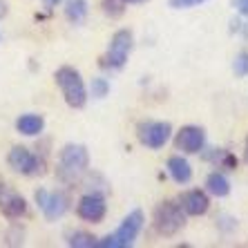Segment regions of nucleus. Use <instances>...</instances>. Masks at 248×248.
<instances>
[{"label":"nucleus","instance_id":"21","mask_svg":"<svg viewBox=\"0 0 248 248\" xmlns=\"http://www.w3.org/2000/svg\"><path fill=\"white\" fill-rule=\"evenodd\" d=\"M206 0H168V5L172 9H190V7H199Z\"/></svg>","mask_w":248,"mask_h":248},{"label":"nucleus","instance_id":"25","mask_svg":"<svg viewBox=\"0 0 248 248\" xmlns=\"http://www.w3.org/2000/svg\"><path fill=\"white\" fill-rule=\"evenodd\" d=\"M61 0H45V7H56Z\"/></svg>","mask_w":248,"mask_h":248},{"label":"nucleus","instance_id":"17","mask_svg":"<svg viewBox=\"0 0 248 248\" xmlns=\"http://www.w3.org/2000/svg\"><path fill=\"white\" fill-rule=\"evenodd\" d=\"M67 244H69V246H74V248H92V246H96L94 237L90 235V232H85V231L72 232V235H69V239H67Z\"/></svg>","mask_w":248,"mask_h":248},{"label":"nucleus","instance_id":"22","mask_svg":"<svg viewBox=\"0 0 248 248\" xmlns=\"http://www.w3.org/2000/svg\"><path fill=\"white\" fill-rule=\"evenodd\" d=\"M232 5L242 16H248V0H232Z\"/></svg>","mask_w":248,"mask_h":248},{"label":"nucleus","instance_id":"10","mask_svg":"<svg viewBox=\"0 0 248 248\" xmlns=\"http://www.w3.org/2000/svg\"><path fill=\"white\" fill-rule=\"evenodd\" d=\"M105 213H108V206H105V199L101 195H85L76 203V215L83 221H90V224L103 221Z\"/></svg>","mask_w":248,"mask_h":248},{"label":"nucleus","instance_id":"24","mask_svg":"<svg viewBox=\"0 0 248 248\" xmlns=\"http://www.w3.org/2000/svg\"><path fill=\"white\" fill-rule=\"evenodd\" d=\"M125 5H143V2H148V0H123Z\"/></svg>","mask_w":248,"mask_h":248},{"label":"nucleus","instance_id":"15","mask_svg":"<svg viewBox=\"0 0 248 248\" xmlns=\"http://www.w3.org/2000/svg\"><path fill=\"white\" fill-rule=\"evenodd\" d=\"M206 190L213 197L221 199V197L231 195V184H228V179H226L221 172H210L206 177Z\"/></svg>","mask_w":248,"mask_h":248},{"label":"nucleus","instance_id":"23","mask_svg":"<svg viewBox=\"0 0 248 248\" xmlns=\"http://www.w3.org/2000/svg\"><path fill=\"white\" fill-rule=\"evenodd\" d=\"M9 14V5H7V0H0V18H5Z\"/></svg>","mask_w":248,"mask_h":248},{"label":"nucleus","instance_id":"12","mask_svg":"<svg viewBox=\"0 0 248 248\" xmlns=\"http://www.w3.org/2000/svg\"><path fill=\"white\" fill-rule=\"evenodd\" d=\"M0 208H2V215L9 217V219H18L27 213V202H25L20 195L16 192H9V190H2L0 192Z\"/></svg>","mask_w":248,"mask_h":248},{"label":"nucleus","instance_id":"9","mask_svg":"<svg viewBox=\"0 0 248 248\" xmlns=\"http://www.w3.org/2000/svg\"><path fill=\"white\" fill-rule=\"evenodd\" d=\"M206 145V132L199 125H184L174 137V148L184 155H197Z\"/></svg>","mask_w":248,"mask_h":248},{"label":"nucleus","instance_id":"8","mask_svg":"<svg viewBox=\"0 0 248 248\" xmlns=\"http://www.w3.org/2000/svg\"><path fill=\"white\" fill-rule=\"evenodd\" d=\"M36 202L41 206L43 215H45L49 221L54 219H61L69 208V199L65 192H49V190H36Z\"/></svg>","mask_w":248,"mask_h":248},{"label":"nucleus","instance_id":"16","mask_svg":"<svg viewBox=\"0 0 248 248\" xmlns=\"http://www.w3.org/2000/svg\"><path fill=\"white\" fill-rule=\"evenodd\" d=\"M65 16L69 23L81 25L87 18V0H67L65 2Z\"/></svg>","mask_w":248,"mask_h":248},{"label":"nucleus","instance_id":"6","mask_svg":"<svg viewBox=\"0 0 248 248\" xmlns=\"http://www.w3.org/2000/svg\"><path fill=\"white\" fill-rule=\"evenodd\" d=\"M134 36L130 29H119L110 41V49L105 54V65L112 69H121L127 63V56L132 52Z\"/></svg>","mask_w":248,"mask_h":248},{"label":"nucleus","instance_id":"18","mask_svg":"<svg viewBox=\"0 0 248 248\" xmlns=\"http://www.w3.org/2000/svg\"><path fill=\"white\" fill-rule=\"evenodd\" d=\"M123 9H125V2H123V0H103V12L110 18L121 16Z\"/></svg>","mask_w":248,"mask_h":248},{"label":"nucleus","instance_id":"2","mask_svg":"<svg viewBox=\"0 0 248 248\" xmlns=\"http://www.w3.org/2000/svg\"><path fill=\"white\" fill-rule=\"evenodd\" d=\"M87 166H90V155L85 145L69 143L58 155V177L63 181L81 179L87 172Z\"/></svg>","mask_w":248,"mask_h":248},{"label":"nucleus","instance_id":"4","mask_svg":"<svg viewBox=\"0 0 248 248\" xmlns=\"http://www.w3.org/2000/svg\"><path fill=\"white\" fill-rule=\"evenodd\" d=\"M186 226V213L179 203L161 202L155 208V228L159 235L172 237Z\"/></svg>","mask_w":248,"mask_h":248},{"label":"nucleus","instance_id":"27","mask_svg":"<svg viewBox=\"0 0 248 248\" xmlns=\"http://www.w3.org/2000/svg\"><path fill=\"white\" fill-rule=\"evenodd\" d=\"M246 161H248V141H246Z\"/></svg>","mask_w":248,"mask_h":248},{"label":"nucleus","instance_id":"3","mask_svg":"<svg viewBox=\"0 0 248 248\" xmlns=\"http://www.w3.org/2000/svg\"><path fill=\"white\" fill-rule=\"evenodd\" d=\"M143 221H145L143 213L137 208V210H132V213L121 221V226L114 231V235H108L105 239L96 242V246H101V248H127V246H132L134 239H137L139 232H141V228H143Z\"/></svg>","mask_w":248,"mask_h":248},{"label":"nucleus","instance_id":"26","mask_svg":"<svg viewBox=\"0 0 248 248\" xmlns=\"http://www.w3.org/2000/svg\"><path fill=\"white\" fill-rule=\"evenodd\" d=\"M2 190H5V184H2V181H0V192H2Z\"/></svg>","mask_w":248,"mask_h":248},{"label":"nucleus","instance_id":"5","mask_svg":"<svg viewBox=\"0 0 248 248\" xmlns=\"http://www.w3.org/2000/svg\"><path fill=\"white\" fill-rule=\"evenodd\" d=\"M137 137L145 148L159 150L172 137V125L168 121H143V123H139V127H137Z\"/></svg>","mask_w":248,"mask_h":248},{"label":"nucleus","instance_id":"11","mask_svg":"<svg viewBox=\"0 0 248 248\" xmlns=\"http://www.w3.org/2000/svg\"><path fill=\"white\" fill-rule=\"evenodd\" d=\"M181 208L190 217H202V215L208 213V208H210V199H208V195L203 190L195 188V190H188L181 197Z\"/></svg>","mask_w":248,"mask_h":248},{"label":"nucleus","instance_id":"14","mask_svg":"<svg viewBox=\"0 0 248 248\" xmlns=\"http://www.w3.org/2000/svg\"><path fill=\"white\" fill-rule=\"evenodd\" d=\"M16 130L23 137H38L45 130V119L41 114H23L16 119Z\"/></svg>","mask_w":248,"mask_h":248},{"label":"nucleus","instance_id":"13","mask_svg":"<svg viewBox=\"0 0 248 248\" xmlns=\"http://www.w3.org/2000/svg\"><path fill=\"white\" fill-rule=\"evenodd\" d=\"M168 174L172 177L174 184H188L192 179V168L181 155H172L168 159Z\"/></svg>","mask_w":248,"mask_h":248},{"label":"nucleus","instance_id":"19","mask_svg":"<svg viewBox=\"0 0 248 248\" xmlns=\"http://www.w3.org/2000/svg\"><path fill=\"white\" fill-rule=\"evenodd\" d=\"M232 72H235V76H248V52H239L235 56Z\"/></svg>","mask_w":248,"mask_h":248},{"label":"nucleus","instance_id":"20","mask_svg":"<svg viewBox=\"0 0 248 248\" xmlns=\"http://www.w3.org/2000/svg\"><path fill=\"white\" fill-rule=\"evenodd\" d=\"M110 94V83L105 78H94L92 81V96L94 98H105Z\"/></svg>","mask_w":248,"mask_h":248},{"label":"nucleus","instance_id":"1","mask_svg":"<svg viewBox=\"0 0 248 248\" xmlns=\"http://www.w3.org/2000/svg\"><path fill=\"white\" fill-rule=\"evenodd\" d=\"M54 78H56V85L61 87V92L65 96V103L69 108L81 110L83 105L87 103V87L78 69H74L72 65H63V67L56 69Z\"/></svg>","mask_w":248,"mask_h":248},{"label":"nucleus","instance_id":"7","mask_svg":"<svg viewBox=\"0 0 248 248\" xmlns=\"http://www.w3.org/2000/svg\"><path fill=\"white\" fill-rule=\"evenodd\" d=\"M7 163L12 168L14 172H20V174H38L43 172V161L29 148H23V145H16L9 150L7 155Z\"/></svg>","mask_w":248,"mask_h":248}]
</instances>
